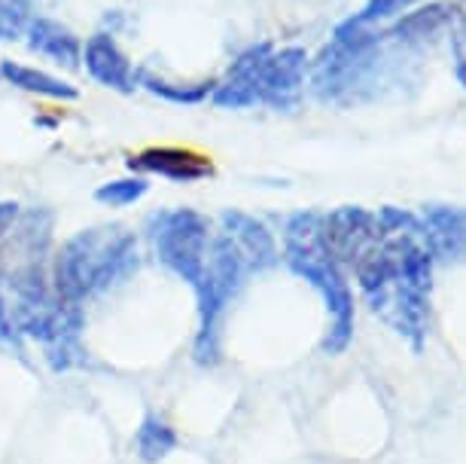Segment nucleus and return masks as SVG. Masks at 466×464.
I'll list each match as a JSON object with an SVG mask.
<instances>
[{
  "instance_id": "6e6552de",
  "label": "nucleus",
  "mask_w": 466,
  "mask_h": 464,
  "mask_svg": "<svg viewBox=\"0 0 466 464\" xmlns=\"http://www.w3.org/2000/svg\"><path fill=\"white\" fill-rule=\"evenodd\" d=\"M137 80L147 86L153 95H162V98H168V101H198V98H205L208 89H210V83H198V86H183V83H168V80H162V77H153L149 71H140L137 74Z\"/></svg>"
},
{
  "instance_id": "7ed1b4c3",
  "label": "nucleus",
  "mask_w": 466,
  "mask_h": 464,
  "mask_svg": "<svg viewBox=\"0 0 466 464\" xmlns=\"http://www.w3.org/2000/svg\"><path fill=\"white\" fill-rule=\"evenodd\" d=\"M83 61L86 71L92 74V80H98L107 89L116 92H131L135 89L137 71L131 67L126 52L119 49V43L113 34H95L83 46Z\"/></svg>"
},
{
  "instance_id": "0eeeda50",
  "label": "nucleus",
  "mask_w": 466,
  "mask_h": 464,
  "mask_svg": "<svg viewBox=\"0 0 466 464\" xmlns=\"http://www.w3.org/2000/svg\"><path fill=\"white\" fill-rule=\"evenodd\" d=\"M174 443H177V437H174V431L165 422H159V418H147L144 425H140L137 431V452L144 461H159L165 459Z\"/></svg>"
},
{
  "instance_id": "423d86ee",
  "label": "nucleus",
  "mask_w": 466,
  "mask_h": 464,
  "mask_svg": "<svg viewBox=\"0 0 466 464\" xmlns=\"http://www.w3.org/2000/svg\"><path fill=\"white\" fill-rule=\"evenodd\" d=\"M0 77L10 86H15V89L43 95V98H76V89L70 83L58 80V77L46 71H37L31 65H19V61H0Z\"/></svg>"
},
{
  "instance_id": "f257e3e1",
  "label": "nucleus",
  "mask_w": 466,
  "mask_h": 464,
  "mask_svg": "<svg viewBox=\"0 0 466 464\" xmlns=\"http://www.w3.org/2000/svg\"><path fill=\"white\" fill-rule=\"evenodd\" d=\"M135 266V239L122 226H101V230L80 232L56 257V269H52L56 296L58 303L80 309L89 296L122 282Z\"/></svg>"
},
{
  "instance_id": "f03ea898",
  "label": "nucleus",
  "mask_w": 466,
  "mask_h": 464,
  "mask_svg": "<svg viewBox=\"0 0 466 464\" xmlns=\"http://www.w3.org/2000/svg\"><path fill=\"white\" fill-rule=\"evenodd\" d=\"M153 242L156 253L171 273L183 282L196 284L205 275L208 257V223L196 211H165L153 217Z\"/></svg>"
},
{
  "instance_id": "39448f33",
  "label": "nucleus",
  "mask_w": 466,
  "mask_h": 464,
  "mask_svg": "<svg viewBox=\"0 0 466 464\" xmlns=\"http://www.w3.org/2000/svg\"><path fill=\"white\" fill-rule=\"evenodd\" d=\"M28 43L34 52L46 56L58 65H67V67H76L83 58V43L76 40V34L65 28L61 22H52V19H31L28 25Z\"/></svg>"
},
{
  "instance_id": "1a4fd4ad",
  "label": "nucleus",
  "mask_w": 466,
  "mask_h": 464,
  "mask_svg": "<svg viewBox=\"0 0 466 464\" xmlns=\"http://www.w3.org/2000/svg\"><path fill=\"white\" fill-rule=\"evenodd\" d=\"M34 0H0V40H15L31 25Z\"/></svg>"
},
{
  "instance_id": "9d476101",
  "label": "nucleus",
  "mask_w": 466,
  "mask_h": 464,
  "mask_svg": "<svg viewBox=\"0 0 466 464\" xmlns=\"http://www.w3.org/2000/svg\"><path fill=\"white\" fill-rule=\"evenodd\" d=\"M144 192H147V180H113V183H104L98 190V202L110 208H122V205L137 202Z\"/></svg>"
},
{
  "instance_id": "20e7f679",
  "label": "nucleus",
  "mask_w": 466,
  "mask_h": 464,
  "mask_svg": "<svg viewBox=\"0 0 466 464\" xmlns=\"http://www.w3.org/2000/svg\"><path fill=\"white\" fill-rule=\"evenodd\" d=\"M128 165L137 171L159 174V178H168V180H177V183L201 180L210 174V162L205 160V156L180 150V147H153V150L131 156Z\"/></svg>"
}]
</instances>
